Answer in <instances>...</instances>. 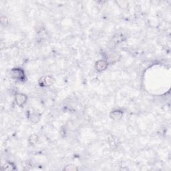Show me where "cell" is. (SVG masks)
<instances>
[{
	"mask_svg": "<svg viewBox=\"0 0 171 171\" xmlns=\"http://www.w3.org/2000/svg\"><path fill=\"white\" fill-rule=\"evenodd\" d=\"M10 75L12 79L18 81V82H23L25 80V74L24 70L20 68H15L11 70Z\"/></svg>",
	"mask_w": 171,
	"mask_h": 171,
	"instance_id": "cell-1",
	"label": "cell"
},
{
	"mask_svg": "<svg viewBox=\"0 0 171 171\" xmlns=\"http://www.w3.org/2000/svg\"><path fill=\"white\" fill-rule=\"evenodd\" d=\"M54 78L51 76H44L41 77L38 80V84L41 87H47L54 84Z\"/></svg>",
	"mask_w": 171,
	"mask_h": 171,
	"instance_id": "cell-2",
	"label": "cell"
},
{
	"mask_svg": "<svg viewBox=\"0 0 171 171\" xmlns=\"http://www.w3.org/2000/svg\"><path fill=\"white\" fill-rule=\"evenodd\" d=\"M27 96L23 93H18L15 96V102L19 107L22 108L27 103Z\"/></svg>",
	"mask_w": 171,
	"mask_h": 171,
	"instance_id": "cell-3",
	"label": "cell"
},
{
	"mask_svg": "<svg viewBox=\"0 0 171 171\" xmlns=\"http://www.w3.org/2000/svg\"><path fill=\"white\" fill-rule=\"evenodd\" d=\"M109 62L106 60H99L95 64V69L97 72H102L108 68Z\"/></svg>",
	"mask_w": 171,
	"mask_h": 171,
	"instance_id": "cell-4",
	"label": "cell"
},
{
	"mask_svg": "<svg viewBox=\"0 0 171 171\" xmlns=\"http://www.w3.org/2000/svg\"><path fill=\"white\" fill-rule=\"evenodd\" d=\"M124 112L122 110H119V109H116V110H112V112L110 113V117L111 119H112L113 120L118 121L122 119V118L123 117Z\"/></svg>",
	"mask_w": 171,
	"mask_h": 171,
	"instance_id": "cell-5",
	"label": "cell"
},
{
	"mask_svg": "<svg viewBox=\"0 0 171 171\" xmlns=\"http://www.w3.org/2000/svg\"><path fill=\"white\" fill-rule=\"evenodd\" d=\"M16 169L15 164L12 162H6L3 166H1V170H15Z\"/></svg>",
	"mask_w": 171,
	"mask_h": 171,
	"instance_id": "cell-6",
	"label": "cell"
},
{
	"mask_svg": "<svg viewBox=\"0 0 171 171\" xmlns=\"http://www.w3.org/2000/svg\"><path fill=\"white\" fill-rule=\"evenodd\" d=\"M38 140H39V136L36 134H31V135L29 136V137L28 138V142L31 146L36 145L38 143Z\"/></svg>",
	"mask_w": 171,
	"mask_h": 171,
	"instance_id": "cell-7",
	"label": "cell"
},
{
	"mask_svg": "<svg viewBox=\"0 0 171 171\" xmlns=\"http://www.w3.org/2000/svg\"><path fill=\"white\" fill-rule=\"evenodd\" d=\"M115 3L122 10H127L128 8V2L127 1H116Z\"/></svg>",
	"mask_w": 171,
	"mask_h": 171,
	"instance_id": "cell-8",
	"label": "cell"
},
{
	"mask_svg": "<svg viewBox=\"0 0 171 171\" xmlns=\"http://www.w3.org/2000/svg\"><path fill=\"white\" fill-rule=\"evenodd\" d=\"M63 170L67 171H75L78 170V168L77 167V166L74 165V164H69V165L66 166V167H64Z\"/></svg>",
	"mask_w": 171,
	"mask_h": 171,
	"instance_id": "cell-9",
	"label": "cell"
},
{
	"mask_svg": "<svg viewBox=\"0 0 171 171\" xmlns=\"http://www.w3.org/2000/svg\"><path fill=\"white\" fill-rule=\"evenodd\" d=\"M1 23L3 26L5 27L7 26L8 23V19L5 16H1Z\"/></svg>",
	"mask_w": 171,
	"mask_h": 171,
	"instance_id": "cell-10",
	"label": "cell"
},
{
	"mask_svg": "<svg viewBox=\"0 0 171 171\" xmlns=\"http://www.w3.org/2000/svg\"><path fill=\"white\" fill-rule=\"evenodd\" d=\"M108 142L109 145H110L111 147L116 146V141H115V139H114V138H113L112 136H111V137L108 138Z\"/></svg>",
	"mask_w": 171,
	"mask_h": 171,
	"instance_id": "cell-11",
	"label": "cell"
}]
</instances>
